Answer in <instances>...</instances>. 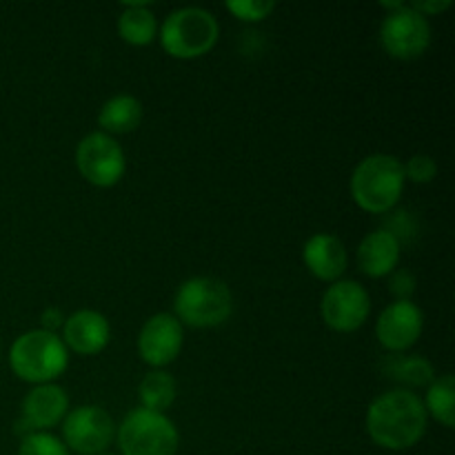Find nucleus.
Listing matches in <instances>:
<instances>
[{
	"mask_svg": "<svg viewBox=\"0 0 455 455\" xmlns=\"http://www.w3.org/2000/svg\"><path fill=\"white\" fill-rule=\"evenodd\" d=\"M416 274L409 269H403V267H398L389 275V291L395 300H411L413 293H416Z\"/></svg>",
	"mask_w": 455,
	"mask_h": 455,
	"instance_id": "obj_25",
	"label": "nucleus"
},
{
	"mask_svg": "<svg viewBox=\"0 0 455 455\" xmlns=\"http://www.w3.org/2000/svg\"><path fill=\"white\" fill-rule=\"evenodd\" d=\"M413 9H416L418 13H422L425 18H431V16H438V13L447 12V9H451V0H422V3H409Z\"/></svg>",
	"mask_w": 455,
	"mask_h": 455,
	"instance_id": "obj_27",
	"label": "nucleus"
},
{
	"mask_svg": "<svg viewBox=\"0 0 455 455\" xmlns=\"http://www.w3.org/2000/svg\"><path fill=\"white\" fill-rule=\"evenodd\" d=\"M404 178L413 185H429L438 176V163L429 154H413L407 163H403Z\"/></svg>",
	"mask_w": 455,
	"mask_h": 455,
	"instance_id": "obj_24",
	"label": "nucleus"
},
{
	"mask_svg": "<svg viewBox=\"0 0 455 455\" xmlns=\"http://www.w3.org/2000/svg\"><path fill=\"white\" fill-rule=\"evenodd\" d=\"M220 38V25L203 7H178L158 27V40L164 53L178 60H196L212 52Z\"/></svg>",
	"mask_w": 455,
	"mask_h": 455,
	"instance_id": "obj_5",
	"label": "nucleus"
},
{
	"mask_svg": "<svg viewBox=\"0 0 455 455\" xmlns=\"http://www.w3.org/2000/svg\"><path fill=\"white\" fill-rule=\"evenodd\" d=\"M60 440L69 453L102 455L116 443V422L100 404L69 409L60 425Z\"/></svg>",
	"mask_w": 455,
	"mask_h": 455,
	"instance_id": "obj_9",
	"label": "nucleus"
},
{
	"mask_svg": "<svg viewBox=\"0 0 455 455\" xmlns=\"http://www.w3.org/2000/svg\"><path fill=\"white\" fill-rule=\"evenodd\" d=\"M400 258H403V243L394 234H389L385 227L369 231L360 240L358 251H355L358 269L367 278L373 280L387 278V275L394 274L400 267Z\"/></svg>",
	"mask_w": 455,
	"mask_h": 455,
	"instance_id": "obj_16",
	"label": "nucleus"
},
{
	"mask_svg": "<svg viewBox=\"0 0 455 455\" xmlns=\"http://www.w3.org/2000/svg\"><path fill=\"white\" fill-rule=\"evenodd\" d=\"M178 398V382L167 369H151L138 385V400L142 409L164 413Z\"/></svg>",
	"mask_w": 455,
	"mask_h": 455,
	"instance_id": "obj_20",
	"label": "nucleus"
},
{
	"mask_svg": "<svg viewBox=\"0 0 455 455\" xmlns=\"http://www.w3.org/2000/svg\"><path fill=\"white\" fill-rule=\"evenodd\" d=\"M65 318L67 315L62 314L58 307H47V309L43 311V315H40V323H43L44 331H52V333H60L62 324H65Z\"/></svg>",
	"mask_w": 455,
	"mask_h": 455,
	"instance_id": "obj_26",
	"label": "nucleus"
},
{
	"mask_svg": "<svg viewBox=\"0 0 455 455\" xmlns=\"http://www.w3.org/2000/svg\"><path fill=\"white\" fill-rule=\"evenodd\" d=\"M364 427L376 447L387 451H407L425 438L429 416L416 391L394 387L371 400Z\"/></svg>",
	"mask_w": 455,
	"mask_h": 455,
	"instance_id": "obj_1",
	"label": "nucleus"
},
{
	"mask_svg": "<svg viewBox=\"0 0 455 455\" xmlns=\"http://www.w3.org/2000/svg\"><path fill=\"white\" fill-rule=\"evenodd\" d=\"M138 355L151 369H167L176 363L185 347V327L169 311H160L145 320L138 333Z\"/></svg>",
	"mask_w": 455,
	"mask_h": 455,
	"instance_id": "obj_11",
	"label": "nucleus"
},
{
	"mask_svg": "<svg viewBox=\"0 0 455 455\" xmlns=\"http://www.w3.org/2000/svg\"><path fill=\"white\" fill-rule=\"evenodd\" d=\"M118 36L132 47H147L158 38V20L149 3H124L118 16Z\"/></svg>",
	"mask_w": 455,
	"mask_h": 455,
	"instance_id": "obj_18",
	"label": "nucleus"
},
{
	"mask_svg": "<svg viewBox=\"0 0 455 455\" xmlns=\"http://www.w3.org/2000/svg\"><path fill=\"white\" fill-rule=\"evenodd\" d=\"M102 455H111V453H102Z\"/></svg>",
	"mask_w": 455,
	"mask_h": 455,
	"instance_id": "obj_29",
	"label": "nucleus"
},
{
	"mask_svg": "<svg viewBox=\"0 0 455 455\" xmlns=\"http://www.w3.org/2000/svg\"><path fill=\"white\" fill-rule=\"evenodd\" d=\"M387 378L398 382L400 389L416 391L427 389L431 382L438 378L434 364L422 355H407V354H391L385 363Z\"/></svg>",
	"mask_w": 455,
	"mask_h": 455,
	"instance_id": "obj_19",
	"label": "nucleus"
},
{
	"mask_svg": "<svg viewBox=\"0 0 455 455\" xmlns=\"http://www.w3.org/2000/svg\"><path fill=\"white\" fill-rule=\"evenodd\" d=\"M142 116V102L132 93H118L111 96L105 105L98 111V132L107 133V136H123V133H132L140 127Z\"/></svg>",
	"mask_w": 455,
	"mask_h": 455,
	"instance_id": "obj_17",
	"label": "nucleus"
},
{
	"mask_svg": "<svg viewBox=\"0 0 455 455\" xmlns=\"http://www.w3.org/2000/svg\"><path fill=\"white\" fill-rule=\"evenodd\" d=\"M234 314V293L229 284L213 275L187 278L173 296V315L182 327L216 329L229 323Z\"/></svg>",
	"mask_w": 455,
	"mask_h": 455,
	"instance_id": "obj_4",
	"label": "nucleus"
},
{
	"mask_svg": "<svg viewBox=\"0 0 455 455\" xmlns=\"http://www.w3.org/2000/svg\"><path fill=\"white\" fill-rule=\"evenodd\" d=\"M0 360H3V347H0Z\"/></svg>",
	"mask_w": 455,
	"mask_h": 455,
	"instance_id": "obj_28",
	"label": "nucleus"
},
{
	"mask_svg": "<svg viewBox=\"0 0 455 455\" xmlns=\"http://www.w3.org/2000/svg\"><path fill=\"white\" fill-rule=\"evenodd\" d=\"M371 314V296L358 280L331 283L320 300L323 323L336 333H354L363 327Z\"/></svg>",
	"mask_w": 455,
	"mask_h": 455,
	"instance_id": "obj_10",
	"label": "nucleus"
},
{
	"mask_svg": "<svg viewBox=\"0 0 455 455\" xmlns=\"http://www.w3.org/2000/svg\"><path fill=\"white\" fill-rule=\"evenodd\" d=\"M429 18L418 13L411 4L400 3L385 13L380 22V44L387 56L395 60H418L431 47Z\"/></svg>",
	"mask_w": 455,
	"mask_h": 455,
	"instance_id": "obj_7",
	"label": "nucleus"
},
{
	"mask_svg": "<svg viewBox=\"0 0 455 455\" xmlns=\"http://www.w3.org/2000/svg\"><path fill=\"white\" fill-rule=\"evenodd\" d=\"M227 12L243 22H262L275 12L278 4L271 0H229L225 4Z\"/></svg>",
	"mask_w": 455,
	"mask_h": 455,
	"instance_id": "obj_23",
	"label": "nucleus"
},
{
	"mask_svg": "<svg viewBox=\"0 0 455 455\" xmlns=\"http://www.w3.org/2000/svg\"><path fill=\"white\" fill-rule=\"evenodd\" d=\"M427 416L434 418L444 429L455 427V378L451 373H443L427 387L425 400Z\"/></svg>",
	"mask_w": 455,
	"mask_h": 455,
	"instance_id": "obj_21",
	"label": "nucleus"
},
{
	"mask_svg": "<svg viewBox=\"0 0 455 455\" xmlns=\"http://www.w3.org/2000/svg\"><path fill=\"white\" fill-rule=\"evenodd\" d=\"M69 395L56 382L49 385H36L27 391L20 404V422L22 431L36 434V431H52L53 427H60L65 416L69 413Z\"/></svg>",
	"mask_w": 455,
	"mask_h": 455,
	"instance_id": "obj_13",
	"label": "nucleus"
},
{
	"mask_svg": "<svg viewBox=\"0 0 455 455\" xmlns=\"http://www.w3.org/2000/svg\"><path fill=\"white\" fill-rule=\"evenodd\" d=\"M9 367L18 380L27 385L56 382L69 367V351L58 333L31 329L20 333L9 347Z\"/></svg>",
	"mask_w": 455,
	"mask_h": 455,
	"instance_id": "obj_3",
	"label": "nucleus"
},
{
	"mask_svg": "<svg viewBox=\"0 0 455 455\" xmlns=\"http://www.w3.org/2000/svg\"><path fill=\"white\" fill-rule=\"evenodd\" d=\"M18 455H71L58 435L52 431H36V434L22 435Z\"/></svg>",
	"mask_w": 455,
	"mask_h": 455,
	"instance_id": "obj_22",
	"label": "nucleus"
},
{
	"mask_svg": "<svg viewBox=\"0 0 455 455\" xmlns=\"http://www.w3.org/2000/svg\"><path fill=\"white\" fill-rule=\"evenodd\" d=\"M302 262L314 278L323 283H338L349 267V253L336 234H314L302 247Z\"/></svg>",
	"mask_w": 455,
	"mask_h": 455,
	"instance_id": "obj_15",
	"label": "nucleus"
},
{
	"mask_svg": "<svg viewBox=\"0 0 455 455\" xmlns=\"http://www.w3.org/2000/svg\"><path fill=\"white\" fill-rule=\"evenodd\" d=\"M425 331V311L413 300H394L376 320L378 345L389 354H404Z\"/></svg>",
	"mask_w": 455,
	"mask_h": 455,
	"instance_id": "obj_12",
	"label": "nucleus"
},
{
	"mask_svg": "<svg viewBox=\"0 0 455 455\" xmlns=\"http://www.w3.org/2000/svg\"><path fill=\"white\" fill-rule=\"evenodd\" d=\"M60 340L67 351L76 355H98L111 340V324L105 314L96 309H78L65 318Z\"/></svg>",
	"mask_w": 455,
	"mask_h": 455,
	"instance_id": "obj_14",
	"label": "nucleus"
},
{
	"mask_svg": "<svg viewBox=\"0 0 455 455\" xmlns=\"http://www.w3.org/2000/svg\"><path fill=\"white\" fill-rule=\"evenodd\" d=\"M407 187L403 160L394 154H371L355 164L349 180L354 203L363 212L391 213L400 204Z\"/></svg>",
	"mask_w": 455,
	"mask_h": 455,
	"instance_id": "obj_2",
	"label": "nucleus"
},
{
	"mask_svg": "<svg viewBox=\"0 0 455 455\" xmlns=\"http://www.w3.org/2000/svg\"><path fill=\"white\" fill-rule=\"evenodd\" d=\"M120 455H176L180 431L167 413L151 409H132L116 427Z\"/></svg>",
	"mask_w": 455,
	"mask_h": 455,
	"instance_id": "obj_6",
	"label": "nucleus"
},
{
	"mask_svg": "<svg viewBox=\"0 0 455 455\" xmlns=\"http://www.w3.org/2000/svg\"><path fill=\"white\" fill-rule=\"evenodd\" d=\"M76 169L89 185L98 189H111L118 185L127 172V156L114 136L92 132L76 145Z\"/></svg>",
	"mask_w": 455,
	"mask_h": 455,
	"instance_id": "obj_8",
	"label": "nucleus"
}]
</instances>
